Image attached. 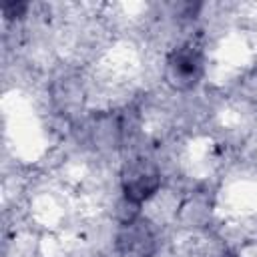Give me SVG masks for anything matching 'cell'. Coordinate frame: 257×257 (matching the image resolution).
<instances>
[{
    "instance_id": "1",
    "label": "cell",
    "mask_w": 257,
    "mask_h": 257,
    "mask_svg": "<svg viewBox=\"0 0 257 257\" xmlns=\"http://www.w3.org/2000/svg\"><path fill=\"white\" fill-rule=\"evenodd\" d=\"M203 72H205L203 52L193 42H185L177 46L167 58L165 78L175 90H191L193 86L199 84Z\"/></svg>"
},
{
    "instance_id": "2",
    "label": "cell",
    "mask_w": 257,
    "mask_h": 257,
    "mask_svg": "<svg viewBox=\"0 0 257 257\" xmlns=\"http://www.w3.org/2000/svg\"><path fill=\"white\" fill-rule=\"evenodd\" d=\"M161 187V171L149 159H135L122 173V195L133 207L149 201Z\"/></svg>"
},
{
    "instance_id": "3",
    "label": "cell",
    "mask_w": 257,
    "mask_h": 257,
    "mask_svg": "<svg viewBox=\"0 0 257 257\" xmlns=\"http://www.w3.org/2000/svg\"><path fill=\"white\" fill-rule=\"evenodd\" d=\"M243 92H245V100H251V102H257V84L253 82V74H249L243 82Z\"/></svg>"
}]
</instances>
